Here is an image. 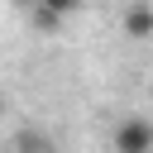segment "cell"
Wrapping results in <instances>:
<instances>
[{"mask_svg": "<svg viewBox=\"0 0 153 153\" xmlns=\"http://www.w3.org/2000/svg\"><path fill=\"white\" fill-rule=\"evenodd\" d=\"M124 38H134V43H148L153 38V5L148 0H134L124 10Z\"/></svg>", "mask_w": 153, "mask_h": 153, "instance_id": "3", "label": "cell"}, {"mask_svg": "<svg viewBox=\"0 0 153 153\" xmlns=\"http://www.w3.org/2000/svg\"><path fill=\"white\" fill-rule=\"evenodd\" d=\"M0 110H5V91H0Z\"/></svg>", "mask_w": 153, "mask_h": 153, "instance_id": "5", "label": "cell"}, {"mask_svg": "<svg viewBox=\"0 0 153 153\" xmlns=\"http://www.w3.org/2000/svg\"><path fill=\"white\" fill-rule=\"evenodd\" d=\"M110 148L115 153H153V120L143 115H124L110 134Z\"/></svg>", "mask_w": 153, "mask_h": 153, "instance_id": "1", "label": "cell"}, {"mask_svg": "<svg viewBox=\"0 0 153 153\" xmlns=\"http://www.w3.org/2000/svg\"><path fill=\"white\" fill-rule=\"evenodd\" d=\"M72 14H81V0H38V5H33V24L48 29V33L62 29Z\"/></svg>", "mask_w": 153, "mask_h": 153, "instance_id": "2", "label": "cell"}, {"mask_svg": "<svg viewBox=\"0 0 153 153\" xmlns=\"http://www.w3.org/2000/svg\"><path fill=\"white\" fill-rule=\"evenodd\" d=\"M14 153H53V139H48V134H38V129H19Z\"/></svg>", "mask_w": 153, "mask_h": 153, "instance_id": "4", "label": "cell"}]
</instances>
